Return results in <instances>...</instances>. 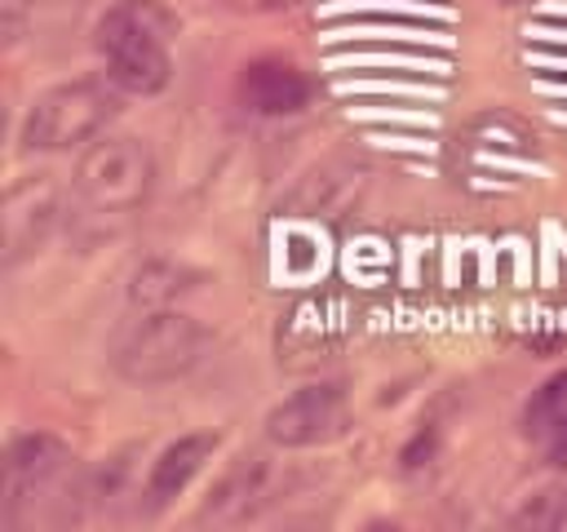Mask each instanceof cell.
I'll return each mask as SVG.
<instances>
[{
	"mask_svg": "<svg viewBox=\"0 0 567 532\" xmlns=\"http://www.w3.org/2000/svg\"><path fill=\"white\" fill-rule=\"evenodd\" d=\"M120 111V89L111 80H66L44 89L27 120H22V146L27 151H71L80 142H93L106 133V124Z\"/></svg>",
	"mask_w": 567,
	"mask_h": 532,
	"instance_id": "4",
	"label": "cell"
},
{
	"mask_svg": "<svg viewBox=\"0 0 567 532\" xmlns=\"http://www.w3.org/2000/svg\"><path fill=\"white\" fill-rule=\"evenodd\" d=\"M66 195L49 173H31L4 191V266H18L58 231Z\"/></svg>",
	"mask_w": 567,
	"mask_h": 532,
	"instance_id": "9",
	"label": "cell"
},
{
	"mask_svg": "<svg viewBox=\"0 0 567 532\" xmlns=\"http://www.w3.org/2000/svg\"><path fill=\"white\" fill-rule=\"evenodd\" d=\"M31 9H35V0H0V22H4V40H9V44L22 35Z\"/></svg>",
	"mask_w": 567,
	"mask_h": 532,
	"instance_id": "15",
	"label": "cell"
},
{
	"mask_svg": "<svg viewBox=\"0 0 567 532\" xmlns=\"http://www.w3.org/2000/svg\"><path fill=\"white\" fill-rule=\"evenodd\" d=\"M208 350V328L177 310V306H159V310H142V319H133L115 346H111V368L133 381V386H164L186 377Z\"/></svg>",
	"mask_w": 567,
	"mask_h": 532,
	"instance_id": "3",
	"label": "cell"
},
{
	"mask_svg": "<svg viewBox=\"0 0 567 532\" xmlns=\"http://www.w3.org/2000/svg\"><path fill=\"white\" fill-rule=\"evenodd\" d=\"M239 98L257 115H292L310 102V80L284 58H257L239 75Z\"/></svg>",
	"mask_w": 567,
	"mask_h": 532,
	"instance_id": "10",
	"label": "cell"
},
{
	"mask_svg": "<svg viewBox=\"0 0 567 532\" xmlns=\"http://www.w3.org/2000/svg\"><path fill=\"white\" fill-rule=\"evenodd\" d=\"M71 470V452L58 434L31 430L18 434L4 452V479H0V497H4V523H27L35 514V505L58 501L62 483Z\"/></svg>",
	"mask_w": 567,
	"mask_h": 532,
	"instance_id": "5",
	"label": "cell"
},
{
	"mask_svg": "<svg viewBox=\"0 0 567 532\" xmlns=\"http://www.w3.org/2000/svg\"><path fill=\"white\" fill-rule=\"evenodd\" d=\"M155 186V160L146 142L128 133H102L89 142V151L75 164L71 177V208L75 217H89L97 226L133 217Z\"/></svg>",
	"mask_w": 567,
	"mask_h": 532,
	"instance_id": "2",
	"label": "cell"
},
{
	"mask_svg": "<svg viewBox=\"0 0 567 532\" xmlns=\"http://www.w3.org/2000/svg\"><path fill=\"white\" fill-rule=\"evenodd\" d=\"M195 279H199V275L186 270V266H173V262H146V266L133 275L128 297H133V306H142V310H159V306H173L182 293H190Z\"/></svg>",
	"mask_w": 567,
	"mask_h": 532,
	"instance_id": "13",
	"label": "cell"
},
{
	"mask_svg": "<svg viewBox=\"0 0 567 532\" xmlns=\"http://www.w3.org/2000/svg\"><path fill=\"white\" fill-rule=\"evenodd\" d=\"M173 13L155 0H115L93 31V44L106 62V80L120 93H159L173 75L168 58Z\"/></svg>",
	"mask_w": 567,
	"mask_h": 532,
	"instance_id": "1",
	"label": "cell"
},
{
	"mask_svg": "<svg viewBox=\"0 0 567 532\" xmlns=\"http://www.w3.org/2000/svg\"><path fill=\"white\" fill-rule=\"evenodd\" d=\"M213 452H217V434H208V430H195V434L173 439V443L151 461V470H146V488H142L146 505L159 510V505H168L173 497H182Z\"/></svg>",
	"mask_w": 567,
	"mask_h": 532,
	"instance_id": "11",
	"label": "cell"
},
{
	"mask_svg": "<svg viewBox=\"0 0 567 532\" xmlns=\"http://www.w3.org/2000/svg\"><path fill=\"white\" fill-rule=\"evenodd\" d=\"M523 439L554 466L567 461V368L545 377L523 408Z\"/></svg>",
	"mask_w": 567,
	"mask_h": 532,
	"instance_id": "12",
	"label": "cell"
},
{
	"mask_svg": "<svg viewBox=\"0 0 567 532\" xmlns=\"http://www.w3.org/2000/svg\"><path fill=\"white\" fill-rule=\"evenodd\" d=\"M514 528H567V479L536 488L509 519Z\"/></svg>",
	"mask_w": 567,
	"mask_h": 532,
	"instance_id": "14",
	"label": "cell"
},
{
	"mask_svg": "<svg viewBox=\"0 0 567 532\" xmlns=\"http://www.w3.org/2000/svg\"><path fill=\"white\" fill-rule=\"evenodd\" d=\"M284 483H288L284 461L275 452H266V448H248L213 479V488H208V497L199 505V519L221 523V528L252 523L284 497Z\"/></svg>",
	"mask_w": 567,
	"mask_h": 532,
	"instance_id": "6",
	"label": "cell"
},
{
	"mask_svg": "<svg viewBox=\"0 0 567 532\" xmlns=\"http://www.w3.org/2000/svg\"><path fill=\"white\" fill-rule=\"evenodd\" d=\"M230 13H248V18H261V13H288L306 0H221Z\"/></svg>",
	"mask_w": 567,
	"mask_h": 532,
	"instance_id": "16",
	"label": "cell"
},
{
	"mask_svg": "<svg viewBox=\"0 0 567 532\" xmlns=\"http://www.w3.org/2000/svg\"><path fill=\"white\" fill-rule=\"evenodd\" d=\"M372 186V168L359 155H323L310 164L279 200V213L306 222H341L350 217Z\"/></svg>",
	"mask_w": 567,
	"mask_h": 532,
	"instance_id": "7",
	"label": "cell"
},
{
	"mask_svg": "<svg viewBox=\"0 0 567 532\" xmlns=\"http://www.w3.org/2000/svg\"><path fill=\"white\" fill-rule=\"evenodd\" d=\"M350 430V399L337 381L292 390L266 412V439L275 448H319Z\"/></svg>",
	"mask_w": 567,
	"mask_h": 532,
	"instance_id": "8",
	"label": "cell"
}]
</instances>
